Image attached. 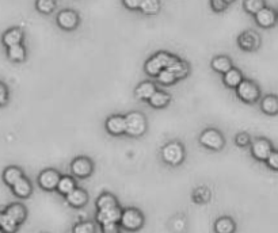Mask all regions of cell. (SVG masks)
I'll use <instances>...</instances> for the list:
<instances>
[{
  "label": "cell",
  "mask_w": 278,
  "mask_h": 233,
  "mask_svg": "<svg viewBox=\"0 0 278 233\" xmlns=\"http://www.w3.org/2000/svg\"><path fill=\"white\" fill-rule=\"evenodd\" d=\"M126 118V130L125 136L130 138H140L148 132V119L141 111L132 110L125 114Z\"/></svg>",
  "instance_id": "obj_1"
},
{
  "label": "cell",
  "mask_w": 278,
  "mask_h": 233,
  "mask_svg": "<svg viewBox=\"0 0 278 233\" xmlns=\"http://www.w3.org/2000/svg\"><path fill=\"white\" fill-rule=\"evenodd\" d=\"M160 157L167 166L178 167L180 166L186 157L185 145L178 140L166 142L160 149Z\"/></svg>",
  "instance_id": "obj_2"
},
{
  "label": "cell",
  "mask_w": 278,
  "mask_h": 233,
  "mask_svg": "<svg viewBox=\"0 0 278 233\" xmlns=\"http://www.w3.org/2000/svg\"><path fill=\"white\" fill-rule=\"evenodd\" d=\"M235 95L236 98L243 103L255 104L258 103L262 98V90H260L259 84L257 81L244 78V80L235 90Z\"/></svg>",
  "instance_id": "obj_3"
},
{
  "label": "cell",
  "mask_w": 278,
  "mask_h": 233,
  "mask_svg": "<svg viewBox=\"0 0 278 233\" xmlns=\"http://www.w3.org/2000/svg\"><path fill=\"white\" fill-rule=\"evenodd\" d=\"M198 142L201 147L206 148L213 152H220L225 147V137L221 132L216 128H206L201 132L198 137Z\"/></svg>",
  "instance_id": "obj_4"
},
{
  "label": "cell",
  "mask_w": 278,
  "mask_h": 233,
  "mask_svg": "<svg viewBox=\"0 0 278 233\" xmlns=\"http://www.w3.org/2000/svg\"><path fill=\"white\" fill-rule=\"evenodd\" d=\"M121 228H124L128 232H136L140 231L144 225V214L139 209L128 208L122 210L121 221H119Z\"/></svg>",
  "instance_id": "obj_5"
},
{
  "label": "cell",
  "mask_w": 278,
  "mask_h": 233,
  "mask_svg": "<svg viewBox=\"0 0 278 233\" xmlns=\"http://www.w3.org/2000/svg\"><path fill=\"white\" fill-rule=\"evenodd\" d=\"M236 43H238V48L243 52H247V53H253L259 49L260 45H262V38H260L259 33H257L255 30H248L241 31L240 34L236 38Z\"/></svg>",
  "instance_id": "obj_6"
},
{
  "label": "cell",
  "mask_w": 278,
  "mask_h": 233,
  "mask_svg": "<svg viewBox=\"0 0 278 233\" xmlns=\"http://www.w3.org/2000/svg\"><path fill=\"white\" fill-rule=\"evenodd\" d=\"M56 23L64 31H74L80 25V15L76 10L64 8L56 15Z\"/></svg>",
  "instance_id": "obj_7"
},
{
  "label": "cell",
  "mask_w": 278,
  "mask_h": 233,
  "mask_svg": "<svg viewBox=\"0 0 278 233\" xmlns=\"http://www.w3.org/2000/svg\"><path fill=\"white\" fill-rule=\"evenodd\" d=\"M273 151H274L273 142L266 137L254 138L251 145H250V154L254 159L258 160V161H266Z\"/></svg>",
  "instance_id": "obj_8"
},
{
  "label": "cell",
  "mask_w": 278,
  "mask_h": 233,
  "mask_svg": "<svg viewBox=\"0 0 278 233\" xmlns=\"http://www.w3.org/2000/svg\"><path fill=\"white\" fill-rule=\"evenodd\" d=\"M94 172L93 160L87 156H78L71 161V174L75 178L86 179L91 176Z\"/></svg>",
  "instance_id": "obj_9"
},
{
  "label": "cell",
  "mask_w": 278,
  "mask_h": 233,
  "mask_svg": "<svg viewBox=\"0 0 278 233\" xmlns=\"http://www.w3.org/2000/svg\"><path fill=\"white\" fill-rule=\"evenodd\" d=\"M105 130L107 135L113 137L125 136L126 130V118L125 114H111L105 119Z\"/></svg>",
  "instance_id": "obj_10"
},
{
  "label": "cell",
  "mask_w": 278,
  "mask_h": 233,
  "mask_svg": "<svg viewBox=\"0 0 278 233\" xmlns=\"http://www.w3.org/2000/svg\"><path fill=\"white\" fill-rule=\"evenodd\" d=\"M254 20H255V23L259 26L260 29H265V30L273 29L278 22L277 13H276L274 8L266 6L260 10L259 13H257L254 15Z\"/></svg>",
  "instance_id": "obj_11"
},
{
  "label": "cell",
  "mask_w": 278,
  "mask_h": 233,
  "mask_svg": "<svg viewBox=\"0 0 278 233\" xmlns=\"http://www.w3.org/2000/svg\"><path fill=\"white\" fill-rule=\"evenodd\" d=\"M61 179V175L57 170H53V168H48L40 174L38 176V184L41 186V189L46 191H53L57 189V184Z\"/></svg>",
  "instance_id": "obj_12"
},
{
  "label": "cell",
  "mask_w": 278,
  "mask_h": 233,
  "mask_svg": "<svg viewBox=\"0 0 278 233\" xmlns=\"http://www.w3.org/2000/svg\"><path fill=\"white\" fill-rule=\"evenodd\" d=\"M158 90H159V88H158L155 81H152V80H144V81L137 84L133 94H135V98H136L137 100L148 102L151 97H152Z\"/></svg>",
  "instance_id": "obj_13"
},
{
  "label": "cell",
  "mask_w": 278,
  "mask_h": 233,
  "mask_svg": "<svg viewBox=\"0 0 278 233\" xmlns=\"http://www.w3.org/2000/svg\"><path fill=\"white\" fill-rule=\"evenodd\" d=\"M121 215H122V209L119 206H116V208L98 210L95 217H97V222L99 225H105V224H110V222H119Z\"/></svg>",
  "instance_id": "obj_14"
},
{
  "label": "cell",
  "mask_w": 278,
  "mask_h": 233,
  "mask_svg": "<svg viewBox=\"0 0 278 233\" xmlns=\"http://www.w3.org/2000/svg\"><path fill=\"white\" fill-rule=\"evenodd\" d=\"M167 69H170V71L177 76L178 81H179V80L187 79L190 72H192L190 64L186 61V60H183V58H180L179 56L175 57V60L170 64V67L167 68Z\"/></svg>",
  "instance_id": "obj_15"
},
{
  "label": "cell",
  "mask_w": 278,
  "mask_h": 233,
  "mask_svg": "<svg viewBox=\"0 0 278 233\" xmlns=\"http://www.w3.org/2000/svg\"><path fill=\"white\" fill-rule=\"evenodd\" d=\"M259 109L265 116H278V95L267 94L259 100Z\"/></svg>",
  "instance_id": "obj_16"
},
{
  "label": "cell",
  "mask_w": 278,
  "mask_h": 233,
  "mask_svg": "<svg viewBox=\"0 0 278 233\" xmlns=\"http://www.w3.org/2000/svg\"><path fill=\"white\" fill-rule=\"evenodd\" d=\"M210 68L213 72L220 74L222 76L224 74H227L231 68H234V61L229 56L225 55H218L215 56L210 61Z\"/></svg>",
  "instance_id": "obj_17"
},
{
  "label": "cell",
  "mask_w": 278,
  "mask_h": 233,
  "mask_svg": "<svg viewBox=\"0 0 278 233\" xmlns=\"http://www.w3.org/2000/svg\"><path fill=\"white\" fill-rule=\"evenodd\" d=\"M65 202L68 203L71 208L80 209L88 202V194H87L86 190L76 187L75 190H72L69 194L65 195Z\"/></svg>",
  "instance_id": "obj_18"
},
{
  "label": "cell",
  "mask_w": 278,
  "mask_h": 233,
  "mask_svg": "<svg viewBox=\"0 0 278 233\" xmlns=\"http://www.w3.org/2000/svg\"><path fill=\"white\" fill-rule=\"evenodd\" d=\"M243 80H244V75L236 67L231 68L227 74L222 75V84L229 90H236Z\"/></svg>",
  "instance_id": "obj_19"
},
{
  "label": "cell",
  "mask_w": 278,
  "mask_h": 233,
  "mask_svg": "<svg viewBox=\"0 0 278 233\" xmlns=\"http://www.w3.org/2000/svg\"><path fill=\"white\" fill-rule=\"evenodd\" d=\"M173 100V97L168 94L164 90H158L155 92L154 95L151 97L147 103L152 107V109H156V110H161V109H166L168 104L171 103Z\"/></svg>",
  "instance_id": "obj_20"
},
{
  "label": "cell",
  "mask_w": 278,
  "mask_h": 233,
  "mask_svg": "<svg viewBox=\"0 0 278 233\" xmlns=\"http://www.w3.org/2000/svg\"><path fill=\"white\" fill-rule=\"evenodd\" d=\"M161 69H164V67L161 65L160 60L156 57V55L149 56L147 61L144 62V72L152 79H156V76L160 74Z\"/></svg>",
  "instance_id": "obj_21"
},
{
  "label": "cell",
  "mask_w": 278,
  "mask_h": 233,
  "mask_svg": "<svg viewBox=\"0 0 278 233\" xmlns=\"http://www.w3.org/2000/svg\"><path fill=\"white\" fill-rule=\"evenodd\" d=\"M236 224L231 217H220L215 222V232L216 233H235Z\"/></svg>",
  "instance_id": "obj_22"
},
{
  "label": "cell",
  "mask_w": 278,
  "mask_h": 233,
  "mask_svg": "<svg viewBox=\"0 0 278 233\" xmlns=\"http://www.w3.org/2000/svg\"><path fill=\"white\" fill-rule=\"evenodd\" d=\"M161 1L160 0H141L140 4V13L148 17H155L160 13Z\"/></svg>",
  "instance_id": "obj_23"
},
{
  "label": "cell",
  "mask_w": 278,
  "mask_h": 233,
  "mask_svg": "<svg viewBox=\"0 0 278 233\" xmlns=\"http://www.w3.org/2000/svg\"><path fill=\"white\" fill-rule=\"evenodd\" d=\"M23 39V31L18 29V27H14V29H10L8 31L4 33L3 36V43L6 46H13V45H18V43L22 42Z\"/></svg>",
  "instance_id": "obj_24"
},
{
  "label": "cell",
  "mask_w": 278,
  "mask_h": 233,
  "mask_svg": "<svg viewBox=\"0 0 278 233\" xmlns=\"http://www.w3.org/2000/svg\"><path fill=\"white\" fill-rule=\"evenodd\" d=\"M76 189V180H75L72 176H69V175H64L61 176L60 179V182L57 184V193L60 194V195L65 196L67 194H69L71 191L75 190Z\"/></svg>",
  "instance_id": "obj_25"
},
{
  "label": "cell",
  "mask_w": 278,
  "mask_h": 233,
  "mask_svg": "<svg viewBox=\"0 0 278 233\" xmlns=\"http://www.w3.org/2000/svg\"><path fill=\"white\" fill-rule=\"evenodd\" d=\"M97 209L98 210H102V209H110V208H116L118 206V201L116 196L110 194V193H102L97 198Z\"/></svg>",
  "instance_id": "obj_26"
},
{
  "label": "cell",
  "mask_w": 278,
  "mask_h": 233,
  "mask_svg": "<svg viewBox=\"0 0 278 233\" xmlns=\"http://www.w3.org/2000/svg\"><path fill=\"white\" fill-rule=\"evenodd\" d=\"M13 190H14V193H15L18 196H20V198H27V196L31 194L33 189H31L30 182H29L26 178L22 176V178L19 179L17 183L14 184Z\"/></svg>",
  "instance_id": "obj_27"
},
{
  "label": "cell",
  "mask_w": 278,
  "mask_h": 233,
  "mask_svg": "<svg viewBox=\"0 0 278 233\" xmlns=\"http://www.w3.org/2000/svg\"><path fill=\"white\" fill-rule=\"evenodd\" d=\"M241 7H243L244 13L254 17L255 14L259 13L263 7H266V0H243Z\"/></svg>",
  "instance_id": "obj_28"
},
{
  "label": "cell",
  "mask_w": 278,
  "mask_h": 233,
  "mask_svg": "<svg viewBox=\"0 0 278 233\" xmlns=\"http://www.w3.org/2000/svg\"><path fill=\"white\" fill-rule=\"evenodd\" d=\"M7 55L10 57V60H13L15 62L23 61L26 58V48L22 45V43H18V45H13L10 46L8 50H7Z\"/></svg>",
  "instance_id": "obj_29"
},
{
  "label": "cell",
  "mask_w": 278,
  "mask_h": 233,
  "mask_svg": "<svg viewBox=\"0 0 278 233\" xmlns=\"http://www.w3.org/2000/svg\"><path fill=\"white\" fill-rule=\"evenodd\" d=\"M156 81L163 87H170L174 86V84L178 81V79H177V76H175L170 69L164 68V69H161L160 74L156 76Z\"/></svg>",
  "instance_id": "obj_30"
},
{
  "label": "cell",
  "mask_w": 278,
  "mask_h": 233,
  "mask_svg": "<svg viewBox=\"0 0 278 233\" xmlns=\"http://www.w3.org/2000/svg\"><path fill=\"white\" fill-rule=\"evenodd\" d=\"M6 214L13 217L14 220L17 221L18 224H20V222H23L26 218V209L23 208L22 205H19V203H14V205H11L10 208L7 209Z\"/></svg>",
  "instance_id": "obj_31"
},
{
  "label": "cell",
  "mask_w": 278,
  "mask_h": 233,
  "mask_svg": "<svg viewBox=\"0 0 278 233\" xmlns=\"http://www.w3.org/2000/svg\"><path fill=\"white\" fill-rule=\"evenodd\" d=\"M57 7V0H36V8L38 13L50 15Z\"/></svg>",
  "instance_id": "obj_32"
},
{
  "label": "cell",
  "mask_w": 278,
  "mask_h": 233,
  "mask_svg": "<svg viewBox=\"0 0 278 233\" xmlns=\"http://www.w3.org/2000/svg\"><path fill=\"white\" fill-rule=\"evenodd\" d=\"M72 233H97V228L93 221H80L75 224Z\"/></svg>",
  "instance_id": "obj_33"
},
{
  "label": "cell",
  "mask_w": 278,
  "mask_h": 233,
  "mask_svg": "<svg viewBox=\"0 0 278 233\" xmlns=\"http://www.w3.org/2000/svg\"><path fill=\"white\" fill-rule=\"evenodd\" d=\"M22 176H23L22 171L19 168H17V167H10V168H7L6 171H4V180H6L7 184H11V186L17 183Z\"/></svg>",
  "instance_id": "obj_34"
},
{
  "label": "cell",
  "mask_w": 278,
  "mask_h": 233,
  "mask_svg": "<svg viewBox=\"0 0 278 233\" xmlns=\"http://www.w3.org/2000/svg\"><path fill=\"white\" fill-rule=\"evenodd\" d=\"M17 227H18V222L14 220L13 217H10L8 214H3V220H1V225H0L3 232L14 233L17 231Z\"/></svg>",
  "instance_id": "obj_35"
},
{
  "label": "cell",
  "mask_w": 278,
  "mask_h": 233,
  "mask_svg": "<svg viewBox=\"0 0 278 233\" xmlns=\"http://www.w3.org/2000/svg\"><path fill=\"white\" fill-rule=\"evenodd\" d=\"M251 142H253L251 136L246 133V132H239V133L235 136V144L238 147L247 148L251 145Z\"/></svg>",
  "instance_id": "obj_36"
},
{
  "label": "cell",
  "mask_w": 278,
  "mask_h": 233,
  "mask_svg": "<svg viewBox=\"0 0 278 233\" xmlns=\"http://www.w3.org/2000/svg\"><path fill=\"white\" fill-rule=\"evenodd\" d=\"M209 190L205 189V187H199L197 190L193 193V201H196L198 203L206 202L209 199Z\"/></svg>",
  "instance_id": "obj_37"
},
{
  "label": "cell",
  "mask_w": 278,
  "mask_h": 233,
  "mask_svg": "<svg viewBox=\"0 0 278 233\" xmlns=\"http://www.w3.org/2000/svg\"><path fill=\"white\" fill-rule=\"evenodd\" d=\"M209 4L212 11L216 14H221L224 11H227L229 7L228 3H225L224 0H209Z\"/></svg>",
  "instance_id": "obj_38"
},
{
  "label": "cell",
  "mask_w": 278,
  "mask_h": 233,
  "mask_svg": "<svg viewBox=\"0 0 278 233\" xmlns=\"http://www.w3.org/2000/svg\"><path fill=\"white\" fill-rule=\"evenodd\" d=\"M265 163L266 166L269 167L270 170H273V171H278V149H274V151H273Z\"/></svg>",
  "instance_id": "obj_39"
},
{
  "label": "cell",
  "mask_w": 278,
  "mask_h": 233,
  "mask_svg": "<svg viewBox=\"0 0 278 233\" xmlns=\"http://www.w3.org/2000/svg\"><path fill=\"white\" fill-rule=\"evenodd\" d=\"M121 3L129 11H140L141 0H121Z\"/></svg>",
  "instance_id": "obj_40"
},
{
  "label": "cell",
  "mask_w": 278,
  "mask_h": 233,
  "mask_svg": "<svg viewBox=\"0 0 278 233\" xmlns=\"http://www.w3.org/2000/svg\"><path fill=\"white\" fill-rule=\"evenodd\" d=\"M119 222H110V224H105L100 225V231L102 233H119Z\"/></svg>",
  "instance_id": "obj_41"
},
{
  "label": "cell",
  "mask_w": 278,
  "mask_h": 233,
  "mask_svg": "<svg viewBox=\"0 0 278 233\" xmlns=\"http://www.w3.org/2000/svg\"><path fill=\"white\" fill-rule=\"evenodd\" d=\"M7 98H8V92H7V87L0 83V106L4 104L7 102Z\"/></svg>",
  "instance_id": "obj_42"
},
{
  "label": "cell",
  "mask_w": 278,
  "mask_h": 233,
  "mask_svg": "<svg viewBox=\"0 0 278 233\" xmlns=\"http://www.w3.org/2000/svg\"><path fill=\"white\" fill-rule=\"evenodd\" d=\"M224 1H225V3H228L229 6H231V4H234V3H235L236 0H224Z\"/></svg>",
  "instance_id": "obj_43"
},
{
  "label": "cell",
  "mask_w": 278,
  "mask_h": 233,
  "mask_svg": "<svg viewBox=\"0 0 278 233\" xmlns=\"http://www.w3.org/2000/svg\"><path fill=\"white\" fill-rule=\"evenodd\" d=\"M1 220H3V214L0 213V225H1Z\"/></svg>",
  "instance_id": "obj_44"
},
{
  "label": "cell",
  "mask_w": 278,
  "mask_h": 233,
  "mask_svg": "<svg viewBox=\"0 0 278 233\" xmlns=\"http://www.w3.org/2000/svg\"><path fill=\"white\" fill-rule=\"evenodd\" d=\"M276 13H277V18H278V7H277V10H276Z\"/></svg>",
  "instance_id": "obj_45"
}]
</instances>
